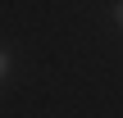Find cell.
Segmentation results:
<instances>
[{
  "label": "cell",
  "instance_id": "cell-1",
  "mask_svg": "<svg viewBox=\"0 0 123 118\" xmlns=\"http://www.w3.org/2000/svg\"><path fill=\"white\" fill-rule=\"evenodd\" d=\"M5 77H9V50L0 45V82H5Z\"/></svg>",
  "mask_w": 123,
  "mask_h": 118
},
{
  "label": "cell",
  "instance_id": "cell-2",
  "mask_svg": "<svg viewBox=\"0 0 123 118\" xmlns=\"http://www.w3.org/2000/svg\"><path fill=\"white\" fill-rule=\"evenodd\" d=\"M114 18H119V27H123V0H119V5H114Z\"/></svg>",
  "mask_w": 123,
  "mask_h": 118
}]
</instances>
